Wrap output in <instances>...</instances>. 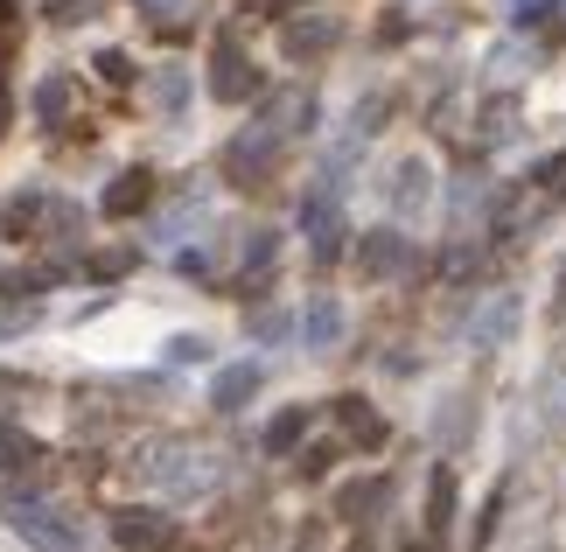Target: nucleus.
<instances>
[{
	"label": "nucleus",
	"instance_id": "nucleus-1",
	"mask_svg": "<svg viewBox=\"0 0 566 552\" xmlns=\"http://www.w3.org/2000/svg\"><path fill=\"white\" fill-rule=\"evenodd\" d=\"M0 518H8V524H14V539H21V545H35V552H84V524H77L71 511H56L50 497L8 490Z\"/></svg>",
	"mask_w": 566,
	"mask_h": 552
},
{
	"label": "nucleus",
	"instance_id": "nucleus-2",
	"mask_svg": "<svg viewBox=\"0 0 566 552\" xmlns=\"http://www.w3.org/2000/svg\"><path fill=\"white\" fill-rule=\"evenodd\" d=\"M140 469L155 476L168 497H203L210 482H217V461H210L203 448H196V440H155Z\"/></svg>",
	"mask_w": 566,
	"mask_h": 552
},
{
	"label": "nucleus",
	"instance_id": "nucleus-3",
	"mask_svg": "<svg viewBox=\"0 0 566 552\" xmlns=\"http://www.w3.org/2000/svg\"><path fill=\"white\" fill-rule=\"evenodd\" d=\"M280 126L273 119H259V126H245V134H238L231 147H224V175L238 189H266L273 183V168H280Z\"/></svg>",
	"mask_w": 566,
	"mask_h": 552
},
{
	"label": "nucleus",
	"instance_id": "nucleus-4",
	"mask_svg": "<svg viewBox=\"0 0 566 552\" xmlns=\"http://www.w3.org/2000/svg\"><path fill=\"white\" fill-rule=\"evenodd\" d=\"M210 92H217V105L259 98V71H252V56L238 50V35H217V50H210Z\"/></svg>",
	"mask_w": 566,
	"mask_h": 552
},
{
	"label": "nucleus",
	"instance_id": "nucleus-5",
	"mask_svg": "<svg viewBox=\"0 0 566 552\" xmlns=\"http://www.w3.org/2000/svg\"><path fill=\"white\" fill-rule=\"evenodd\" d=\"M301 231H308V252L322 259V267H329V259L343 252V238H350V231H343V210H336V183H329V175H322V189L301 204Z\"/></svg>",
	"mask_w": 566,
	"mask_h": 552
},
{
	"label": "nucleus",
	"instance_id": "nucleus-6",
	"mask_svg": "<svg viewBox=\"0 0 566 552\" xmlns=\"http://www.w3.org/2000/svg\"><path fill=\"white\" fill-rule=\"evenodd\" d=\"M113 539H119L126 552H168L182 532H176V518L147 511V503H126V511H113Z\"/></svg>",
	"mask_w": 566,
	"mask_h": 552
},
{
	"label": "nucleus",
	"instance_id": "nucleus-7",
	"mask_svg": "<svg viewBox=\"0 0 566 552\" xmlns=\"http://www.w3.org/2000/svg\"><path fill=\"white\" fill-rule=\"evenodd\" d=\"M546 204H553V196L546 189H504V196H496V204H490V231L496 238H532L538 231V217H546Z\"/></svg>",
	"mask_w": 566,
	"mask_h": 552
},
{
	"label": "nucleus",
	"instance_id": "nucleus-8",
	"mask_svg": "<svg viewBox=\"0 0 566 552\" xmlns=\"http://www.w3.org/2000/svg\"><path fill=\"white\" fill-rule=\"evenodd\" d=\"M336 35H343V21H336V14H294V21H280V50H287L294 63L329 56V50H336Z\"/></svg>",
	"mask_w": 566,
	"mask_h": 552
},
{
	"label": "nucleus",
	"instance_id": "nucleus-9",
	"mask_svg": "<svg viewBox=\"0 0 566 552\" xmlns=\"http://www.w3.org/2000/svg\"><path fill=\"white\" fill-rule=\"evenodd\" d=\"M406 267H412V246L391 225H378V231L357 238V273L364 280H391V273H406Z\"/></svg>",
	"mask_w": 566,
	"mask_h": 552
},
{
	"label": "nucleus",
	"instance_id": "nucleus-10",
	"mask_svg": "<svg viewBox=\"0 0 566 552\" xmlns=\"http://www.w3.org/2000/svg\"><path fill=\"white\" fill-rule=\"evenodd\" d=\"M391 210H399V217H420L427 204H433V168L420 162V154H406V162L399 168H391Z\"/></svg>",
	"mask_w": 566,
	"mask_h": 552
},
{
	"label": "nucleus",
	"instance_id": "nucleus-11",
	"mask_svg": "<svg viewBox=\"0 0 566 552\" xmlns=\"http://www.w3.org/2000/svg\"><path fill=\"white\" fill-rule=\"evenodd\" d=\"M336 427H343V440L350 448H385V419H378V406L371 399H336Z\"/></svg>",
	"mask_w": 566,
	"mask_h": 552
},
{
	"label": "nucleus",
	"instance_id": "nucleus-12",
	"mask_svg": "<svg viewBox=\"0 0 566 552\" xmlns=\"http://www.w3.org/2000/svg\"><path fill=\"white\" fill-rule=\"evenodd\" d=\"M511 329H517V294H490L483 315L469 322V343L475 350H496V343H511Z\"/></svg>",
	"mask_w": 566,
	"mask_h": 552
},
{
	"label": "nucleus",
	"instance_id": "nucleus-13",
	"mask_svg": "<svg viewBox=\"0 0 566 552\" xmlns=\"http://www.w3.org/2000/svg\"><path fill=\"white\" fill-rule=\"evenodd\" d=\"M147 204H155V175L147 168H126V175H113V189H105V217H140Z\"/></svg>",
	"mask_w": 566,
	"mask_h": 552
},
{
	"label": "nucleus",
	"instance_id": "nucleus-14",
	"mask_svg": "<svg viewBox=\"0 0 566 552\" xmlns=\"http://www.w3.org/2000/svg\"><path fill=\"white\" fill-rule=\"evenodd\" d=\"M252 392H259V364H224L210 378V406L217 413H238V406H252Z\"/></svg>",
	"mask_w": 566,
	"mask_h": 552
},
{
	"label": "nucleus",
	"instance_id": "nucleus-15",
	"mask_svg": "<svg viewBox=\"0 0 566 552\" xmlns=\"http://www.w3.org/2000/svg\"><path fill=\"white\" fill-rule=\"evenodd\" d=\"M266 119L280 126V134H308V126H315V92H308V84H287V92H273Z\"/></svg>",
	"mask_w": 566,
	"mask_h": 552
},
{
	"label": "nucleus",
	"instance_id": "nucleus-16",
	"mask_svg": "<svg viewBox=\"0 0 566 552\" xmlns=\"http://www.w3.org/2000/svg\"><path fill=\"white\" fill-rule=\"evenodd\" d=\"M336 336H343V308H336V294H315L308 315H301V343H308V350H336Z\"/></svg>",
	"mask_w": 566,
	"mask_h": 552
},
{
	"label": "nucleus",
	"instance_id": "nucleus-17",
	"mask_svg": "<svg viewBox=\"0 0 566 552\" xmlns=\"http://www.w3.org/2000/svg\"><path fill=\"white\" fill-rule=\"evenodd\" d=\"M35 225H50V196H42V189L14 196V204L0 210V231H8V238H35Z\"/></svg>",
	"mask_w": 566,
	"mask_h": 552
},
{
	"label": "nucleus",
	"instance_id": "nucleus-18",
	"mask_svg": "<svg viewBox=\"0 0 566 552\" xmlns=\"http://www.w3.org/2000/svg\"><path fill=\"white\" fill-rule=\"evenodd\" d=\"M71 105H77L71 77H42V84H35V119H42V126H71Z\"/></svg>",
	"mask_w": 566,
	"mask_h": 552
},
{
	"label": "nucleus",
	"instance_id": "nucleus-19",
	"mask_svg": "<svg viewBox=\"0 0 566 552\" xmlns=\"http://www.w3.org/2000/svg\"><path fill=\"white\" fill-rule=\"evenodd\" d=\"M280 259V238L273 231H245V246H238V280H266V267Z\"/></svg>",
	"mask_w": 566,
	"mask_h": 552
},
{
	"label": "nucleus",
	"instance_id": "nucleus-20",
	"mask_svg": "<svg viewBox=\"0 0 566 552\" xmlns=\"http://www.w3.org/2000/svg\"><path fill=\"white\" fill-rule=\"evenodd\" d=\"M448 524H454V469H433V482H427V532L448 539Z\"/></svg>",
	"mask_w": 566,
	"mask_h": 552
},
{
	"label": "nucleus",
	"instance_id": "nucleus-21",
	"mask_svg": "<svg viewBox=\"0 0 566 552\" xmlns=\"http://www.w3.org/2000/svg\"><path fill=\"white\" fill-rule=\"evenodd\" d=\"M29 461H42V448H35V434H21L14 419H0V476L29 469Z\"/></svg>",
	"mask_w": 566,
	"mask_h": 552
},
{
	"label": "nucleus",
	"instance_id": "nucleus-22",
	"mask_svg": "<svg viewBox=\"0 0 566 552\" xmlns=\"http://www.w3.org/2000/svg\"><path fill=\"white\" fill-rule=\"evenodd\" d=\"M301 434H308V406H287V413H273V427H266V455H287V448H301Z\"/></svg>",
	"mask_w": 566,
	"mask_h": 552
},
{
	"label": "nucleus",
	"instance_id": "nucleus-23",
	"mask_svg": "<svg viewBox=\"0 0 566 552\" xmlns=\"http://www.w3.org/2000/svg\"><path fill=\"white\" fill-rule=\"evenodd\" d=\"M385 503V476H371V482H350V490H336V518H364V511H378Z\"/></svg>",
	"mask_w": 566,
	"mask_h": 552
},
{
	"label": "nucleus",
	"instance_id": "nucleus-24",
	"mask_svg": "<svg viewBox=\"0 0 566 552\" xmlns=\"http://www.w3.org/2000/svg\"><path fill=\"white\" fill-rule=\"evenodd\" d=\"M155 105H161V113H182V105H189V77L182 71H161L155 77Z\"/></svg>",
	"mask_w": 566,
	"mask_h": 552
},
{
	"label": "nucleus",
	"instance_id": "nucleus-25",
	"mask_svg": "<svg viewBox=\"0 0 566 552\" xmlns=\"http://www.w3.org/2000/svg\"><path fill=\"white\" fill-rule=\"evenodd\" d=\"M538 189L553 196V204H566V154H546V162H538V175H532Z\"/></svg>",
	"mask_w": 566,
	"mask_h": 552
},
{
	"label": "nucleus",
	"instance_id": "nucleus-26",
	"mask_svg": "<svg viewBox=\"0 0 566 552\" xmlns=\"http://www.w3.org/2000/svg\"><path fill=\"white\" fill-rule=\"evenodd\" d=\"M517 134V113H511V105H490V113H483V140H511Z\"/></svg>",
	"mask_w": 566,
	"mask_h": 552
},
{
	"label": "nucleus",
	"instance_id": "nucleus-27",
	"mask_svg": "<svg viewBox=\"0 0 566 552\" xmlns=\"http://www.w3.org/2000/svg\"><path fill=\"white\" fill-rule=\"evenodd\" d=\"M92 71H98V77H105V84H134V63H126V56H119V50H105V56H98V63H92Z\"/></svg>",
	"mask_w": 566,
	"mask_h": 552
},
{
	"label": "nucleus",
	"instance_id": "nucleus-28",
	"mask_svg": "<svg viewBox=\"0 0 566 552\" xmlns=\"http://www.w3.org/2000/svg\"><path fill=\"white\" fill-rule=\"evenodd\" d=\"M496 518H504V490H490V503H483V524H475L469 539H475V545H490V539H496Z\"/></svg>",
	"mask_w": 566,
	"mask_h": 552
},
{
	"label": "nucleus",
	"instance_id": "nucleus-29",
	"mask_svg": "<svg viewBox=\"0 0 566 552\" xmlns=\"http://www.w3.org/2000/svg\"><path fill=\"white\" fill-rule=\"evenodd\" d=\"M469 273H475V252H469V246L441 252V280H469Z\"/></svg>",
	"mask_w": 566,
	"mask_h": 552
},
{
	"label": "nucleus",
	"instance_id": "nucleus-30",
	"mask_svg": "<svg viewBox=\"0 0 566 552\" xmlns=\"http://www.w3.org/2000/svg\"><path fill=\"white\" fill-rule=\"evenodd\" d=\"M168 357H176V364H203L210 343H203V336H176V343H168Z\"/></svg>",
	"mask_w": 566,
	"mask_h": 552
},
{
	"label": "nucleus",
	"instance_id": "nucleus-31",
	"mask_svg": "<svg viewBox=\"0 0 566 552\" xmlns=\"http://www.w3.org/2000/svg\"><path fill=\"white\" fill-rule=\"evenodd\" d=\"M252 336H287V315H280V308H259V315H252Z\"/></svg>",
	"mask_w": 566,
	"mask_h": 552
},
{
	"label": "nucleus",
	"instance_id": "nucleus-32",
	"mask_svg": "<svg viewBox=\"0 0 566 552\" xmlns=\"http://www.w3.org/2000/svg\"><path fill=\"white\" fill-rule=\"evenodd\" d=\"M126 267H134V252H98V259H92V273H98V280H119Z\"/></svg>",
	"mask_w": 566,
	"mask_h": 552
},
{
	"label": "nucleus",
	"instance_id": "nucleus-33",
	"mask_svg": "<svg viewBox=\"0 0 566 552\" xmlns=\"http://www.w3.org/2000/svg\"><path fill=\"white\" fill-rule=\"evenodd\" d=\"M29 322H35V308H29V301H21V308H0V336H21Z\"/></svg>",
	"mask_w": 566,
	"mask_h": 552
},
{
	"label": "nucleus",
	"instance_id": "nucleus-34",
	"mask_svg": "<svg viewBox=\"0 0 566 552\" xmlns=\"http://www.w3.org/2000/svg\"><path fill=\"white\" fill-rule=\"evenodd\" d=\"M546 14V0H517V21H538Z\"/></svg>",
	"mask_w": 566,
	"mask_h": 552
},
{
	"label": "nucleus",
	"instance_id": "nucleus-35",
	"mask_svg": "<svg viewBox=\"0 0 566 552\" xmlns=\"http://www.w3.org/2000/svg\"><path fill=\"white\" fill-rule=\"evenodd\" d=\"M147 8H155V21H161V14H168V8H176V0H147Z\"/></svg>",
	"mask_w": 566,
	"mask_h": 552
},
{
	"label": "nucleus",
	"instance_id": "nucleus-36",
	"mask_svg": "<svg viewBox=\"0 0 566 552\" xmlns=\"http://www.w3.org/2000/svg\"><path fill=\"white\" fill-rule=\"evenodd\" d=\"M0 126H8V84H0Z\"/></svg>",
	"mask_w": 566,
	"mask_h": 552
},
{
	"label": "nucleus",
	"instance_id": "nucleus-37",
	"mask_svg": "<svg viewBox=\"0 0 566 552\" xmlns=\"http://www.w3.org/2000/svg\"><path fill=\"white\" fill-rule=\"evenodd\" d=\"M350 552H378V545H371V539H357V545H350Z\"/></svg>",
	"mask_w": 566,
	"mask_h": 552
},
{
	"label": "nucleus",
	"instance_id": "nucleus-38",
	"mask_svg": "<svg viewBox=\"0 0 566 552\" xmlns=\"http://www.w3.org/2000/svg\"><path fill=\"white\" fill-rule=\"evenodd\" d=\"M406 552H433V545H406Z\"/></svg>",
	"mask_w": 566,
	"mask_h": 552
}]
</instances>
